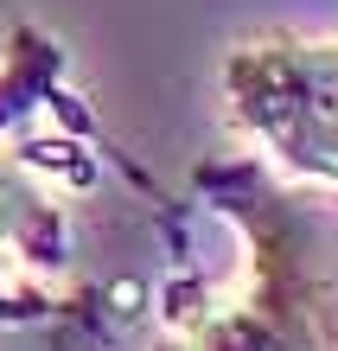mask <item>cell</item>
Segmentation results:
<instances>
[{"label":"cell","mask_w":338,"mask_h":351,"mask_svg":"<svg viewBox=\"0 0 338 351\" xmlns=\"http://www.w3.org/2000/svg\"><path fill=\"white\" fill-rule=\"evenodd\" d=\"M249 237L243 275L173 313L160 351H338V211L274 192L256 167L198 173Z\"/></svg>","instance_id":"6da1fadb"},{"label":"cell","mask_w":338,"mask_h":351,"mask_svg":"<svg viewBox=\"0 0 338 351\" xmlns=\"http://www.w3.org/2000/svg\"><path fill=\"white\" fill-rule=\"evenodd\" d=\"M230 121L287 173L338 185V32H262L224 58Z\"/></svg>","instance_id":"7a4b0ae2"},{"label":"cell","mask_w":338,"mask_h":351,"mask_svg":"<svg viewBox=\"0 0 338 351\" xmlns=\"http://www.w3.org/2000/svg\"><path fill=\"white\" fill-rule=\"evenodd\" d=\"M51 211L26 192V179L13 173V160H0V256H45Z\"/></svg>","instance_id":"3957f363"}]
</instances>
